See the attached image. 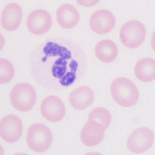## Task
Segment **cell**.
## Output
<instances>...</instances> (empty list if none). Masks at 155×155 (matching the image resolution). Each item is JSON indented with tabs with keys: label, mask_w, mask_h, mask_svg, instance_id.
<instances>
[{
	"label": "cell",
	"mask_w": 155,
	"mask_h": 155,
	"mask_svg": "<svg viewBox=\"0 0 155 155\" xmlns=\"http://www.w3.org/2000/svg\"><path fill=\"white\" fill-rule=\"evenodd\" d=\"M95 54L99 60L105 63H110L115 60L118 54L117 45L109 40H102L97 44Z\"/></svg>",
	"instance_id": "9a60e30c"
},
{
	"label": "cell",
	"mask_w": 155,
	"mask_h": 155,
	"mask_svg": "<svg viewBox=\"0 0 155 155\" xmlns=\"http://www.w3.org/2000/svg\"><path fill=\"white\" fill-rule=\"evenodd\" d=\"M94 99V94L90 87L83 86L71 93L69 101L74 109L84 110L92 104Z\"/></svg>",
	"instance_id": "4fadbf2b"
},
{
	"label": "cell",
	"mask_w": 155,
	"mask_h": 155,
	"mask_svg": "<svg viewBox=\"0 0 155 155\" xmlns=\"http://www.w3.org/2000/svg\"><path fill=\"white\" fill-rule=\"evenodd\" d=\"M52 135L47 126L35 124L30 126L28 131L27 142L30 149L36 153H43L52 144Z\"/></svg>",
	"instance_id": "277c9868"
},
{
	"label": "cell",
	"mask_w": 155,
	"mask_h": 155,
	"mask_svg": "<svg viewBox=\"0 0 155 155\" xmlns=\"http://www.w3.org/2000/svg\"><path fill=\"white\" fill-rule=\"evenodd\" d=\"M116 23L115 17L110 11L100 9L93 14L90 19V27L97 34H107L114 28Z\"/></svg>",
	"instance_id": "30bf717a"
},
{
	"label": "cell",
	"mask_w": 155,
	"mask_h": 155,
	"mask_svg": "<svg viewBox=\"0 0 155 155\" xmlns=\"http://www.w3.org/2000/svg\"><path fill=\"white\" fill-rule=\"evenodd\" d=\"M15 75V69L9 61L0 59V84H4L10 81Z\"/></svg>",
	"instance_id": "ac0fdd59"
},
{
	"label": "cell",
	"mask_w": 155,
	"mask_h": 155,
	"mask_svg": "<svg viewBox=\"0 0 155 155\" xmlns=\"http://www.w3.org/2000/svg\"><path fill=\"white\" fill-rule=\"evenodd\" d=\"M56 17L58 24L65 29L73 28L80 20V15L77 9L69 4L59 6L57 11Z\"/></svg>",
	"instance_id": "5bb4252c"
},
{
	"label": "cell",
	"mask_w": 155,
	"mask_h": 155,
	"mask_svg": "<svg viewBox=\"0 0 155 155\" xmlns=\"http://www.w3.org/2000/svg\"><path fill=\"white\" fill-rule=\"evenodd\" d=\"M110 91L116 102L124 107L134 106L139 98V92L136 86L125 77H120L114 80L110 86Z\"/></svg>",
	"instance_id": "7a4b0ae2"
},
{
	"label": "cell",
	"mask_w": 155,
	"mask_h": 155,
	"mask_svg": "<svg viewBox=\"0 0 155 155\" xmlns=\"http://www.w3.org/2000/svg\"><path fill=\"white\" fill-rule=\"evenodd\" d=\"M23 11L20 5L16 3L8 4L1 15V26L7 31H14L20 26Z\"/></svg>",
	"instance_id": "7c38bea8"
},
{
	"label": "cell",
	"mask_w": 155,
	"mask_h": 155,
	"mask_svg": "<svg viewBox=\"0 0 155 155\" xmlns=\"http://www.w3.org/2000/svg\"><path fill=\"white\" fill-rule=\"evenodd\" d=\"M41 114L50 121L56 122L63 120L65 115L64 105L60 98L51 95L45 98L41 105Z\"/></svg>",
	"instance_id": "9c48e42d"
},
{
	"label": "cell",
	"mask_w": 155,
	"mask_h": 155,
	"mask_svg": "<svg viewBox=\"0 0 155 155\" xmlns=\"http://www.w3.org/2000/svg\"><path fill=\"white\" fill-rule=\"evenodd\" d=\"M146 29L138 21H130L122 27L120 37L122 43L127 48H136L140 46L144 41Z\"/></svg>",
	"instance_id": "5b68a950"
},
{
	"label": "cell",
	"mask_w": 155,
	"mask_h": 155,
	"mask_svg": "<svg viewBox=\"0 0 155 155\" xmlns=\"http://www.w3.org/2000/svg\"><path fill=\"white\" fill-rule=\"evenodd\" d=\"M37 94L35 88L27 83H19L15 86L10 95L11 104L19 111L31 110L36 101Z\"/></svg>",
	"instance_id": "3957f363"
},
{
	"label": "cell",
	"mask_w": 155,
	"mask_h": 155,
	"mask_svg": "<svg viewBox=\"0 0 155 155\" xmlns=\"http://www.w3.org/2000/svg\"><path fill=\"white\" fill-rule=\"evenodd\" d=\"M27 27L29 31L35 35H41L46 33L52 24L50 14L45 10L36 9L29 15Z\"/></svg>",
	"instance_id": "ba28073f"
},
{
	"label": "cell",
	"mask_w": 155,
	"mask_h": 155,
	"mask_svg": "<svg viewBox=\"0 0 155 155\" xmlns=\"http://www.w3.org/2000/svg\"><path fill=\"white\" fill-rule=\"evenodd\" d=\"M88 120H94L102 124L106 130L111 123V115L110 112L102 107L94 109L90 113Z\"/></svg>",
	"instance_id": "e0dca14e"
},
{
	"label": "cell",
	"mask_w": 155,
	"mask_h": 155,
	"mask_svg": "<svg viewBox=\"0 0 155 155\" xmlns=\"http://www.w3.org/2000/svg\"><path fill=\"white\" fill-rule=\"evenodd\" d=\"M86 58L74 41L56 37L43 41L32 51L30 68L39 85L58 91L74 82L85 67Z\"/></svg>",
	"instance_id": "6da1fadb"
},
{
	"label": "cell",
	"mask_w": 155,
	"mask_h": 155,
	"mask_svg": "<svg viewBox=\"0 0 155 155\" xmlns=\"http://www.w3.org/2000/svg\"><path fill=\"white\" fill-rule=\"evenodd\" d=\"M23 125L20 119L13 114L5 116L0 124L1 137L8 143H14L21 137Z\"/></svg>",
	"instance_id": "52a82bcc"
},
{
	"label": "cell",
	"mask_w": 155,
	"mask_h": 155,
	"mask_svg": "<svg viewBox=\"0 0 155 155\" xmlns=\"http://www.w3.org/2000/svg\"><path fill=\"white\" fill-rule=\"evenodd\" d=\"M136 76L140 81L149 82L155 78V61L150 58H145L138 61L135 68Z\"/></svg>",
	"instance_id": "2e32d148"
},
{
	"label": "cell",
	"mask_w": 155,
	"mask_h": 155,
	"mask_svg": "<svg viewBox=\"0 0 155 155\" xmlns=\"http://www.w3.org/2000/svg\"><path fill=\"white\" fill-rule=\"evenodd\" d=\"M154 140L153 131L146 127H141L136 129L129 137L127 147L132 153H141L150 149Z\"/></svg>",
	"instance_id": "8992f818"
},
{
	"label": "cell",
	"mask_w": 155,
	"mask_h": 155,
	"mask_svg": "<svg viewBox=\"0 0 155 155\" xmlns=\"http://www.w3.org/2000/svg\"><path fill=\"white\" fill-rule=\"evenodd\" d=\"M106 130L98 122L88 120L81 130L80 139L86 146L90 147L96 146L103 140Z\"/></svg>",
	"instance_id": "8fae6325"
}]
</instances>
